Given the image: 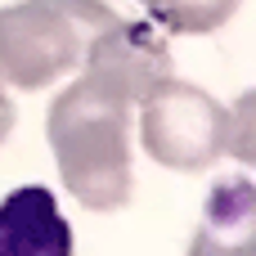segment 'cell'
<instances>
[{"label": "cell", "instance_id": "obj_1", "mask_svg": "<svg viewBox=\"0 0 256 256\" xmlns=\"http://www.w3.org/2000/svg\"><path fill=\"white\" fill-rule=\"evenodd\" d=\"M45 135L63 189L81 207L117 212L130 202V104L81 76L50 104Z\"/></svg>", "mask_w": 256, "mask_h": 256}, {"label": "cell", "instance_id": "obj_2", "mask_svg": "<svg viewBox=\"0 0 256 256\" xmlns=\"http://www.w3.org/2000/svg\"><path fill=\"white\" fill-rule=\"evenodd\" d=\"M117 14L104 0H18L0 9V81L40 90L68 76L90 40L112 27Z\"/></svg>", "mask_w": 256, "mask_h": 256}, {"label": "cell", "instance_id": "obj_3", "mask_svg": "<svg viewBox=\"0 0 256 256\" xmlns=\"http://www.w3.org/2000/svg\"><path fill=\"white\" fill-rule=\"evenodd\" d=\"M140 140L144 153L171 171H202L225 153L230 108H220L207 90L189 81H162L140 104Z\"/></svg>", "mask_w": 256, "mask_h": 256}, {"label": "cell", "instance_id": "obj_4", "mask_svg": "<svg viewBox=\"0 0 256 256\" xmlns=\"http://www.w3.org/2000/svg\"><path fill=\"white\" fill-rule=\"evenodd\" d=\"M81 76L99 90H108L122 104H144L162 81H171V50L162 40V32L153 22H112L104 27L86 58H81Z\"/></svg>", "mask_w": 256, "mask_h": 256}, {"label": "cell", "instance_id": "obj_5", "mask_svg": "<svg viewBox=\"0 0 256 256\" xmlns=\"http://www.w3.org/2000/svg\"><path fill=\"white\" fill-rule=\"evenodd\" d=\"M0 256H72V225L63 220L54 189L22 184L0 202Z\"/></svg>", "mask_w": 256, "mask_h": 256}, {"label": "cell", "instance_id": "obj_6", "mask_svg": "<svg viewBox=\"0 0 256 256\" xmlns=\"http://www.w3.org/2000/svg\"><path fill=\"white\" fill-rule=\"evenodd\" d=\"M189 256H256V184L248 176L212 184Z\"/></svg>", "mask_w": 256, "mask_h": 256}, {"label": "cell", "instance_id": "obj_7", "mask_svg": "<svg viewBox=\"0 0 256 256\" xmlns=\"http://www.w3.org/2000/svg\"><path fill=\"white\" fill-rule=\"evenodd\" d=\"M148 9L153 22H162L166 32L176 36H202V32H216L234 18L238 0H140Z\"/></svg>", "mask_w": 256, "mask_h": 256}, {"label": "cell", "instance_id": "obj_8", "mask_svg": "<svg viewBox=\"0 0 256 256\" xmlns=\"http://www.w3.org/2000/svg\"><path fill=\"white\" fill-rule=\"evenodd\" d=\"M225 153H234L238 162L256 166V90L238 94V104L230 108V126H225Z\"/></svg>", "mask_w": 256, "mask_h": 256}, {"label": "cell", "instance_id": "obj_9", "mask_svg": "<svg viewBox=\"0 0 256 256\" xmlns=\"http://www.w3.org/2000/svg\"><path fill=\"white\" fill-rule=\"evenodd\" d=\"M9 126H14V108H9V99H4V90H0V140L9 135Z\"/></svg>", "mask_w": 256, "mask_h": 256}]
</instances>
